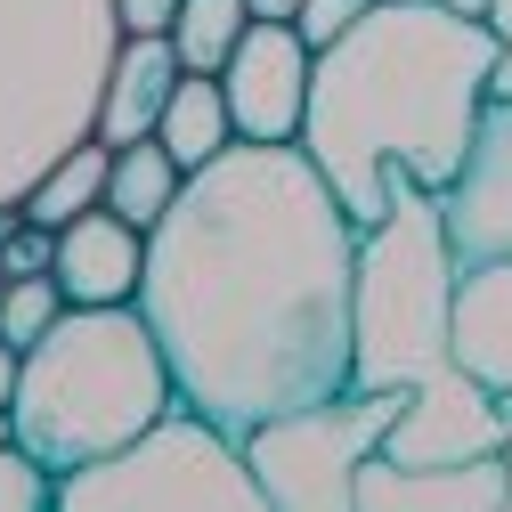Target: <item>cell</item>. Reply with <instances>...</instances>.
Masks as SVG:
<instances>
[{"label": "cell", "mask_w": 512, "mask_h": 512, "mask_svg": "<svg viewBox=\"0 0 512 512\" xmlns=\"http://www.w3.org/2000/svg\"><path fill=\"white\" fill-rule=\"evenodd\" d=\"M358 220L301 139H236L187 171L147 228L139 309L171 358L179 399L220 431L350 391Z\"/></svg>", "instance_id": "1"}, {"label": "cell", "mask_w": 512, "mask_h": 512, "mask_svg": "<svg viewBox=\"0 0 512 512\" xmlns=\"http://www.w3.org/2000/svg\"><path fill=\"white\" fill-rule=\"evenodd\" d=\"M488 74V17H456L447 0H374L334 49H317L301 147L358 228L391 212L399 187H431V196L456 187L488 106Z\"/></svg>", "instance_id": "2"}, {"label": "cell", "mask_w": 512, "mask_h": 512, "mask_svg": "<svg viewBox=\"0 0 512 512\" xmlns=\"http://www.w3.org/2000/svg\"><path fill=\"white\" fill-rule=\"evenodd\" d=\"M163 407H179L171 358L139 301H66V317L17 366V447L57 480L131 447Z\"/></svg>", "instance_id": "3"}, {"label": "cell", "mask_w": 512, "mask_h": 512, "mask_svg": "<svg viewBox=\"0 0 512 512\" xmlns=\"http://www.w3.org/2000/svg\"><path fill=\"white\" fill-rule=\"evenodd\" d=\"M122 49L114 0H0V204L98 139V98Z\"/></svg>", "instance_id": "4"}, {"label": "cell", "mask_w": 512, "mask_h": 512, "mask_svg": "<svg viewBox=\"0 0 512 512\" xmlns=\"http://www.w3.org/2000/svg\"><path fill=\"white\" fill-rule=\"evenodd\" d=\"M456 244L447 204L431 187H399V204L358 228V277H350V391H407L439 374L447 326H456Z\"/></svg>", "instance_id": "5"}, {"label": "cell", "mask_w": 512, "mask_h": 512, "mask_svg": "<svg viewBox=\"0 0 512 512\" xmlns=\"http://www.w3.org/2000/svg\"><path fill=\"white\" fill-rule=\"evenodd\" d=\"M66 512H269V488L252 472L244 439L196 407H163L131 447L57 480Z\"/></svg>", "instance_id": "6"}, {"label": "cell", "mask_w": 512, "mask_h": 512, "mask_svg": "<svg viewBox=\"0 0 512 512\" xmlns=\"http://www.w3.org/2000/svg\"><path fill=\"white\" fill-rule=\"evenodd\" d=\"M407 391H334L317 407L244 431V456L269 488V512H358V464L391 439Z\"/></svg>", "instance_id": "7"}, {"label": "cell", "mask_w": 512, "mask_h": 512, "mask_svg": "<svg viewBox=\"0 0 512 512\" xmlns=\"http://www.w3.org/2000/svg\"><path fill=\"white\" fill-rule=\"evenodd\" d=\"M391 464H480V456H504V399L488 391L480 374H464L447 358L439 374L407 382V407L382 439Z\"/></svg>", "instance_id": "8"}, {"label": "cell", "mask_w": 512, "mask_h": 512, "mask_svg": "<svg viewBox=\"0 0 512 512\" xmlns=\"http://www.w3.org/2000/svg\"><path fill=\"white\" fill-rule=\"evenodd\" d=\"M309 74H317V49H309L293 25L252 17L244 41L228 49V66H220V90H228V122H236V139H261V147L301 139Z\"/></svg>", "instance_id": "9"}, {"label": "cell", "mask_w": 512, "mask_h": 512, "mask_svg": "<svg viewBox=\"0 0 512 512\" xmlns=\"http://www.w3.org/2000/svg\"><path fill=\"white\" fill-rule=\"evenodd\" d=\"M447 244L456 261H512V98H488L480 106V131H472V155L447 187Z\"/></svg>", "instance_id": "10"}, {"label": "cell", "mask_w": 512, "mask_h": 512, "mask_svg": "<svg viewBox=\"0 0 512 512\" xmlns=\"http://www.w3.org/2000/svg\"><path fill=\"white\" fill-rule=\"evenodd\" d=\"M504 504H512L504 456H480V464H391L374 447L358 464V512H504Z\"/></svg>", "instance_id": "11"}, {"label": "cell", "mask_w": 512, "mask_h": 512, "mask_svg": "<svg viewBox=\"0 0 512 512\" xmlns=\"http://www.w3.org/2000/svg\"><path fill=\"white\" fill-rule=\"evenodd\" d=\"M139 269H147V228H131L122 212L90 204L82 220L57 228V293L66 301H139Z\"/></svg>", "instance_id": "12"}, {"label": "cell", "mask_w": 512, "mask_h": 512, "mask_svg": "<svg viewBox=\"0 0 512 512\" xmlns=\"http://www.w3.org/2000/svg\"><path fill=\"white\" fill-rule=\"evenodd\" d=\"M179 49L171 33H122L114 49V74H106V98H98V139L106 147H131V139H155V122L179 90Z\"/></svg>", "instance_id": "13"}, {"label": "cell", "mask_w": 512, "mask_h": 512, "mask_svg": "<svg viewBox=\"0 0 512 512\" xmlns=\"http://www.w3.org/2000/svg\"><path fill=\"white\" fill-rule=\"evenodd\" d=\"M464 374H480L496 399H512V261L456 269V326H447Z\"/></svg>", "instance_id": "14"}, {"label": "cell", "mask_w": 512, "mask_h": 512, "mask_svg": "<svg viewBox=\"0 0 512 512\" xmlns=\"http://www.w3.org/2000/svg\"><path fill=\"white\" fill-rule=\"evenodd\" d=\"M155 139L171 147L179 171H204L220 147H236V122H228V90H220V74H179V90H171V106H163V122H155Z\"/></svg>", "instance_id": "15"}, {"label": "cell", "mask_w": 512, "mask_h": 512, "mask_svg": "<svg viewBox=\"0 0 512 512\" xmlns=\"http://www.w3.org/2000/svg\"><path fill=\"white\" fill-rule=\"evenodd\" d=\"M187 187V171L171 163L163 139H131V147H114V171H106V212H122L131 228H155L171 212V196Z\"/></svg>", "instance_id": "16"}, {"label": "cell", "mask_w": 512, "mask_h": 512, "mask_svg": "<svg viewBox=\"0 0 512 512\" xmlns=\"http://www.w3.org/2000/svg\"><path fill=\"white\" fill-rule=\"evenodd\" d=\"M106 171H114V147H106V139H82L74 155H57V163L33 179L25 220H41V228H66V220H82L90 204H106Z\"/></svg>", "instance_id": "17"}, {"label": "cell", "mask_w": 512, "mask_h": 512, "mask_svg": "<svg viewBox=\"0 0 512 512\" xmlns=\"http://www.w3.org/2000/svg\"><path fill=\"white\" fill-rule=\"evenodd\" d=\"M252 9L244 0H179V17H171V49H179V66L187 74H220L228 66V49L244 41Z\"/></svg>", "instance_id": "18"}, {"label": "cell", "mask_w": 512, "mask_h": 512, "mask_svg": "<svg viewBox=\"0 0 512 512\" xmlns=\"http://www.w3.org/2000/svg\"><path fill=\"white\" fill-rule=\"evenodd\" d=\"M57 317H66L57 277H9V285H0V342H9V350H33Z\"/></svg>", "instance_id": "19"}, {"label": "cell", "mask_w": 512, "mask_h": 512, "mask_svg": "<svg viewBox=\"0 0 512 512\" xmlns=\"http://www.w3.org/2000/svg\"><path fill=\"white\" fill-rule=\"evenodd\" d=\"M57 504V472L33 464L17 439H0V512H49Z\"/></svg>", "instance_id": "20"}, {"label": "cell", "mask_w": 512, "mask_h": 512, "mask_svg": "<svg viewBox=\"0 0 512 512\" xmlns=\"http://www.w3.org/2000/svg\"><path fill=\"white\" fill-rule=\"evenodd\" d=\"M366 9H374V0H301V9H293V33H301L309 49H334Z\"/></svg>", "instance_id": "21"}, {"label": "cell", "mask_w": 512, "mask_h": 512, "mask_svg": "<svg viewBox=\"0 0 512 512\" xmlns=\"http://www.w3.org/2000/svg\"><path fill=\"white\" fill-rule=\"evenodd\" d=\"M0 269H9V277H49V269H57V228L17 220V236L0 244Z\"/></svg>", "instance_id": "22"}, {"label": "cell", "mask_w": 512, "mask_h": 512, "mask_svg": "<svg viewBox=\"0 0 512 512\" xmlns=\"http://www.w3.org/2000/svg\"><path fill=\"white\" fill-rule=\"evenodd\" d=\"M488 33H496V74H488V98H512V0H488Z\"/></svg>", "instance_id": "23"}, {"label": "cell", "mask_w": 512, "mask_h": 512, "mask_svg": "<svg viewBox=\"0 0 512 512\" xmlns=\"http://www.w3.org/2000/svg\"><path fill=\"white\" fill-rule=\"evenodd\" d=\"M114 17H122V33H171L179 0H114Z\"/></svg>", "instance_id": "24"}, {"label": "cell", "mask_w": 512, "mask_h": 512, "mask_svg": "<svg viewBox=\"0 0 512 512\" xmlns=\"http://www.w3.org/2000/svg\"><path fill=\"white\" fill-rule=\"evenodd\" d=\"M17 366H25V350H9V342H0V407L17 399Z\"/></svg>", "instance_id": "25"}, {"label": "cell", "mask_w": 512, "mask_h": 512, "mask_svg": "<svg viewBox=\"0 0 512 512\" xmlns=\"http://www.w3.org/2000/svg\"><path fill=\"white\" fill-rule=\"evenodd\" d=\"M244 9H252V17H269V25H293L301 0H244Z\"/></svg>", "instance_id": "26"}, {"label": "cell", "mask_w": 512, "mask_h": 512, "mask_svg": "<svg viewBox=\"0 0 512 512\" xmlns=\"http://www.w3.org/2000/svg\"><path fill=\"white\" fill-rule=\"evenodd\" d=\"M504 480H512V399H504Z\"/></svg>", "instance_id": "27"}, {"label": "cell", "mask_w": 512, "mask_h": 512, "mask_svg": "<svg viewBox=\"0 0 512 512\" xmlns=\"http://www.w3.org/2000/svg\"><path fill=\"white\" fill-rule=\"evenodd\" d=\"M447 9H456V17H488V0H447Z\"/></svg>", "instance_id": "28"}, {"label": "cell", "mask_w": 512, "mask_h": 512, "mask_svg": "<svg viewBox=\"0 0 512 512\" xmlns=\"http://www.w3.org/2000/svg\"><path fill=\"white\" fill-rule=\"evenodd\" d=\"M0 439H17V415H9V407H0Z\"/></svg>", "instance_id": "29"}]
</instances>
